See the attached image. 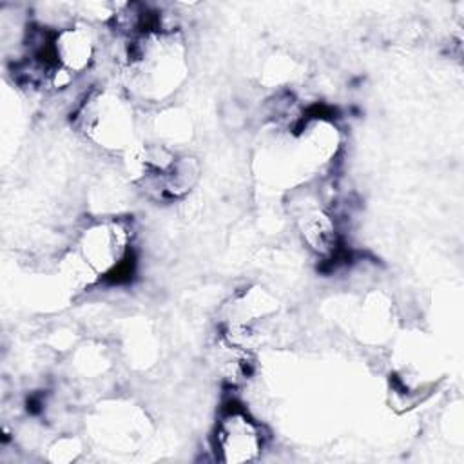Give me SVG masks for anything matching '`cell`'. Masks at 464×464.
I'll list each match as a JSON object with an SVG mask.
<instances>
[{"instance_id":"cell-1","label":"cell","mask_w":464,"mask_h":464,"mask_svg":"<svg viewBox=\"0 0 464 464\" xmlns=\"http://www.w3.org/2000/svg\"><path fill=\"white\" fill-rule=\"evenodd\" d=\"M263 450V433L246 413L232 410L225 413L216 428V451L223 462H250Z\"/></svg>"},{"instance_id":"cell-2","label":"cell","mask_w":464,"mask_h":464,"mask_svg":"<svg viewBox=\"0 0 464 464\" xmlns=\"http://www.w3.org/2000/svg\"><path fill=\"white\" fill-rule=\"evenodd\" d=\"M129 246V230L120 221H103L89 227L80 241L85 263L96 272H109L120 263Z\"/></svg>"},{"instance_id":"cell-3","label":"cell","mask_w":464,"mask_h":464,"mask_svg":"<svg viewBox=\"0 0 464 464\" xmlns=\"http://www.w3.org/2000/svg\"><path fill=\"white\" fill-rule=\"evenodd\" d=\"M87 129L105 147H125L130 138V112L114 96H100L87 109Z\"/></svg>"},{"instance_id":"cell-4","label":"cell","mask_w":464,"mask_h":464,"mask_svg":"<svg viewBox=\"0 0 464 464\" xmlns=\"http://www.w3.org/2000/svg\"><path fill=\"white\" fill-rule=\"evenodd\" d=\"M53 54L58 67L76 74L89 67L94 56V38L89 27L71 25L60 29L53 38Z\"/></svg>"},{"instance_id":"cell-5","label":"cell","mask_w":464,"mask_h":464,"mask_svg":"<svg viewBox=\"0 0 464 464\" xmlns=\"http://www.w3.org/2000/svg\"><path fill=\"white\" fill-rule=\"evenodd\" d=\"M299 230L304 243L317 254H332L337 246V230L332 218L321 210L312 208L301 216Z\"/></svg>"}]
</instances>
